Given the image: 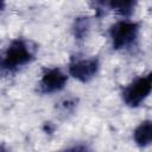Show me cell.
I'll use <instances>...</instances> for the list:
<instances>
[{"label": "cell", "instance_id": "1", "mask_svg": "<svg viewBox=\"0 0 152 152\" xmlns=\"http://www.w3.org/2000/svg\"><path fill=\"white\" fill-rule=\"evenodd\" d=\"M37 51V44L30 39L15 38L11 40L0 50V78L12 76L31 64L36 58Z\"/></svg>", "mask_w": 152, "mask_h": 152}, {"label": "cell", "instance_id": "2", "mask_svg": "<svg viewBox=\"0 0 152 152\" xmlns=\"http://www.w3.org/2000/svg\"><path fill=\"white\" fill-rule=\"evenodd\" d=\"M140 24L131 20H120L109 28V37L114 50H125L131 48L138 39Z\"/></svg>", "mask_w": 152, "mask_h": 152}, {"label": "cell", "instance_id": "3", "mask_svg": "<svg viewBox=\"0 0 152 152\" xmlns=\"http://www.w3.org/2000/svg\"><path fill=\"white\" fill-rule=\"evenodd\" d=\"M152 89V74L148 72L145 76H139L127 84L122 91L121 97L126 106L131 108L139 107L150 95Z\"/></svg>", "mask_w": 152, "mask_h": 152}, {"label": "cell", "instance_id": "4", "mask_svg": "<svg viewBox=\"0 0 152 152\" xmlns=\"http://www.w3.org/2000/svg\"><path fill=\"white\" fill-rule=\"evenodd\" d=\"M68 70L75 80L82 83H88L97 75L100 70V61L97 57L82 58L72 56L68 64Z\"/></svg>", "mask_w": 152, "mask_h": 152}, {"label": "cell", "instance_id": "5", "mask_svg": "<svg viewBox=\"0 0 152 152\" xmlns=\"http://www.w3.org/2000/svg\"><path fill=\"white\" fill-rule=\"evenodd\" d=\"M90 7L95 11L96 17H101L107 12H113L120 17L129 18L137 5L138 0H88Z\"/></svg>", "mask_w": 152, "mask_h": 152}, {"label": "cell", "instance_id": "6", "mask_svg": "<svg viewBox=\"0 0 152 152\" xmlns=\"http://www.w3.org/2000/svg\"><path fill=\"white\" fill-rule=\"evenodd\" d=\"M68 76L59 68H46L43 70L38 82V91L40 94H52L64 89Z\"/></svg>", "mask_w": 152, "mask_h": 152}, {"label": "cell", "instance_id": "7", "mask_svg": "<svg viewBox=\"0 0 152 152\" xmlns=\"http://www.w3.org/2000/svg\"><path fill=\"white\" fill-rule=\"evenodd\" d=\"M134 142L139 147H146L152 142V121L144 120L140 122L133 132Z\"/></svg>", "mask_w": 152, "mask_h": 152}, {"label": "cell", "instance_id": "8", "mask_svg": "<svg viewBox=\"0 0 152 152\" xmlns=\"http://www.w3.org/2000/svg\"><path fill=\"white\" fill-rule=\"evenodd\" d=\"M90 18L87 15H78L74 19L71 31L75 40L77 42H84L89 34L90 31Z\"/></svg>", "mask_w": 152, "mask_h": 152}, {"label": "cell", "instance_id": "9", "mask_svg": "<svg viewBox=\"0 0 152 152\" xmlns=\"http://www.w3.org/2000/svg\"><path fill=\"white\" fill-rule=\"evenodd\" d=\"M76 107V100L75 99H66L59 103V108L63 110V113H70Z\"/></svg>", "mask_w": 152, "mask_h": 152}, {"label": "cell", "instance_id": "10", "mask_svg": "<svg viewBox=\"0 0 152 152\" xmlns=\"http://www.w3.org/2000/svg\"><path fill=\"white\" fill-rule=\"evenodd\" d=\"M5 7H6V0H0V14L5 11Z\"/></svg>", "mask_w": 152, "mask_h": 152}]
</instances>
